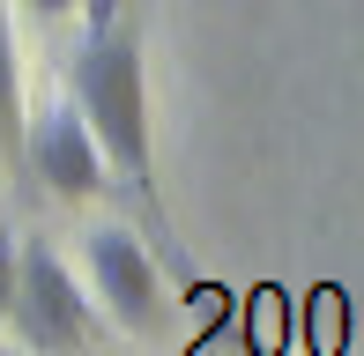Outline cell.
Here are the masks:
<instances>
[{
	"label": "cell",
	"instance_id": "6da1fadb",
	"mask_svg": "<svg viewBox=\"0 0 364 356\" xmlns=\"http://www.w3.org/2000/svg\"><path fill=\"white\" fill-rule=\"evenodd\" d=\"M68 96H75L82 119H90L97 149H105L112 186L134 193L141 230L149 238H171L164 201H156V149H149V60H141V30L127 23V15H112L105 30H82Z\"/></svg>",
	"mask_w": 364,
	"mask_h": 356
},
{
	"label": "cell",
	"instance_id": "7a4b0ae2",
	"mask_svg": "<svg viewBox=\"0 0 364 356\" xmlns=\"http://www.w3.org/2000/svg\"><path fill=\"white\" fill-rule=\"evenodd\" d=\"M8 319L23 327V342L38 356H68V349L90 342V327H97L75 267L60 260L45 238H23V245H15V304H8Z\"/></svg>",
	"mask_w": 364,
	"mask_h": 356
},
{
	"label": "cell",
	"instance_id": "3957f363",
	"mask_svg": "<svg viewBox=\"0 0 364 356\" xmlns=\"http://www.w3.org/2000/svg\"><path fill=\"white\" fill-rule=\"evenodd\" d=\"M90 289L105 297V312L119 319L127 334H164L171 327L164 267H156V252H149V238H134L127 223L90 230Z\"/></svg>",
	"mask_w": 364,
	"mask_h": 356
},
{
	"label": "cell",
	"instance_id": "277c9868",
	"mask_svg": "<svg viewBox=\"0 0 364 356\" xmlns=\"http://www.w3.org/2000/svg\"><path fill=\"white\" fill-rule=\"evenodd\" d=\"M23 156H30V171H38L60 201H97V193L112 186V164H105V149H97L90 119L75 111V96H60L53 111H38V119H30Z\"/></svg>",
	"mask_w": 364,
	"mask_h": 356
},
{
	"label": "cell",
	"instance_id": "5b68a950",
	"mask_svg": "<svg viewBox=\"0 0 364 356\" xmlns=\"http://www.w3.org/2000/svg\"><path fill=\"white\" fill-rule=\"evenodd\" d=\"M23 141V67H15V23L0 0V149Z\"/></svg>",
	"mask_w": 364,
	"mask_h": 356
},
{
	"label": "cell",
	"instance_id": "8992f818",
	"mask_svg": "<svg viewBox=\"0 0 364 356\" xmlns=\"http://www.w3.org/2000/svg\"><path fill=\"white\" fill-rule=\"evenodd\" d=\"M8 304H15V238L0 230V327H8Z\"/></svg>",
	"mask_w": 364,
	"mask_h": 356
},
{
	"label": "cell",
	"instance_id": "52a82bcc",
	"mask_svg": "<svg viewBox=\"0 0 364 356\" xmlns=\"http://www.w3.org/2000/svg\"><path fill=\"white\" fill-rule=\"evenodd\" d=\"M82 15H90V30H105L112 15H127V0H82Z\"/></svg>",
	"mask_w": 364,
	"mask_h": 356
},
{
	"label": "cell",
	"instance_id": "ba28073f",
	"mask_svg": "<svg viewBox=\"0 0 364 356\" xmlns=\"http://www.w3.org/2000/svg\"><path fill=\"white\" fill-rule=\"evenodd\" d=\"M75 0H30V15H45V23H53V15H68Z\"/></svg>",
	"mask_w": 364,
	"mask_h": 356
}]
</instances>
